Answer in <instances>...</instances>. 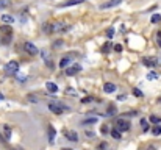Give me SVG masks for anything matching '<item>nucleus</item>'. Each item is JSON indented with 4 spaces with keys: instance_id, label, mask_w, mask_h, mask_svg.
Here are the masks:
<instances>
[{
    "instance_id": "f257e3e1",
    "label": "nucleus",
    "mask_w": 161,
    "mask_h": 150,
    "mask_svg": "<svg viewBox=\"0 0 161 150\" xmlns=\"http://www.w3.org/2000/svg\"><path fill=\"white\" fill-rule=\"evenodd\" d=\"M49 110H50L52 113H55V114H63V113H64V110H69V108H67L66 105H63L61 102L55 100V102L49 103Z\"/></svg>"
},
{
    "instance_id": "f03ea898",
    "label": "nucleus",
    "mask_w": 161,
    "mask_h": 150,
    "mask_svg": "<svg viewBox=\"0 0 161 150\" xmlns=\"http://www.w3.org/2000/svg\"><path fill=\"white\" fill-rule=\"evenodd\" d=\"M17 70H19V63H17V61H9V63H6V66H5L6 75H16Z\"/></svg>"
},
{
    "instance_id": "7ed1b4c3",
    "label": "nucleus",
    "mask_w": 161,
    "mask_h": 150,
    "mask_svg": "<svg viewBox=\"0 0 161 150\" xmlns=\"http://www.w3.org/2000/svg\"><path fill=\"white\" fill-rule=\"evenodd\" d=\"M116 128L119 131H127V130H130V122L125 121V119H117L116 121Z\"/></svg>"
},
{
    "instance_id": "20e7f679",
    "label": "nucleus",
    "mask_w": 161,
    "mask_h": 150,
    "mask_svg": "<svg viewBox=\"0 0 161 150\" xmlns=\"http://www.w3.org/2000/svg\"><path fill=\"white\" fill-rule=\"evenodd\" d=\"M63 135H64V138H67V139L72 141V142H77V141H78V133L74 131V130H63Z\"/></svg>"
},
{
    "instance_id": "39448f33",
    "label": "nucleus",
    "mask_w": 161,
    "mask_h": 150,
    "mask_svg": "<svg viewBox=\"0 0 161 150\" xmlns=\"http://www.w3.org/2000/svg\"><path fill=\"white\" fill-rule=\"evenodd\" d=\"M64 30H67L66 23H63V22L52 23V33H59V31H64Z\"/></svg>"
},
{
    "instance_id": "423d86ee",
    "label": "nucleus",
    "mask_w": 161,
    "mask_h": 150,
    "mask_svg": "<svg viewBox=\"0 0 161 150\" xmlns=\"http://www.w3.org/2000/svg\"><path fill=\"white\" fill-rule=\"evenodd\" d=\"M124 0H108V2H105V3H102V6L100 8H103V9H108V8H114V6H117V5H121Z\"/></svg>"
},
{
    "instance_id": "0eeeda50",
    "label": "nucleus",
    "mask_w": 161,
    "mask_h": 150,
    "mask_svg": "<svg viewBox=\"0 0 161 150\" xmlns=\"http://www.w3.org/2000/svg\"><path fill=\"white\" fill-rule=\"evenodd\" d=\"M25 50L30 53V55H38L39 53V50H38V47L34 45V44H31V42H25Z\"/></svg>"
},
{
    "instance_id": "6e6552de",
    "label": "nucleus",
    "mask_w": 161,
    "mask_h": 150,
    "mask_svg": "<svg viewBox=\"0 0 161 150\" xmlns=\"http://www.w3.org/2000/svg\"><path fill=\"white\" fill-rule=\"evenodd\" d=\"M0 31H2V36H13V28H11V25H8V23L2 25V27H0Z\"/></svg>"
},
{
    "instance_id": "1a4fd4ad",
    "label": "nucleus",
    "mask_w": 161,
    "mask_h": 150,
    "mask_svg": "<svg viewBox=\"0 0 161 150\" xmlns=\"http://www.w3.org/2000/svg\"><path fill=\"white\" fill-rule=\"evenodd\" d=\"M74 56H75L74 53H70V55H67V56H64V58L59 61V67H61V69H66V67L69 66V63H70V59H72Z\"/></svg>"
},
{
    "instance_id": "9d476101",
    "label": "nucleus",
    "mask_w": 161,
    "mask_h": 150,
    "mask_svg": "<svg viewBox=\"0 0 161 150\" xmlns=\"http://www.w3.org/2000/svg\"><path fill=\"white\" fill-rule=\"evenodd\" d=\"M78 70H81V66H78V64H75L74 67H66V75L72 77V75H75Z\"/></svg>"
},
{
    "instance_id": "9b49d317",
    "label": "nucleus",
    "mask_w": 161,
    "mask_h": 150,
    "mask_svg": "<svg viewBox=\"0 0 161 150\" xmlns=\"http://www.w3.org/2000/svg\"><path fill=\"white\" fill-rule=\"evenodd\" d=\"M116 89H117V88H116V85H113V83H105V85H103V91H105L106 94H113Z\"/></svg>"
},
{
    "instance_id": "f8f14e48",
    "label": "nucleus",
    "mask_w": 161,
    "mask_h": 150,
    "mask_svg": "<svg viewBox=\"0 0 161 150\" xmlns=\"http://www.w3.org/2000/svg\"><path fill=\"white\" fill-rule=\"evenodd\" d=\"M85 0H67V2H64V3H59V8H64V6H74V5H80V3H83Z\"/></svg>"
},
{
    "instance_id": "ddd939ff",
    "label": "nucleus",
    "mask_w": 161,
    "mask_h": 150,
    "mask_svg": "<svg viewBox=\"0 0 161 150\" xmlns=\"http://www.w3.org/2000/svg\"><path fill=\"white\" fill-rule=\"evenodd\" d=\"M142 63H144V66H147V67H153V66H157V58H144Z\"/></svg>"
},
{
    "instance_id": "4468645a",
    "label": "nucleus",
    "mask_w": 161,
    "mask_h": 150,
    "mask_svg": "<svg viewBox=\"0 0 161 150\" xmlns=\"http://www.w3.org/2000/svg\"><path fill=\"white\" fill-rule=\"evenodd\" d=\"M55 136H56V130L50 125V127H49V142H50V144L55 142Z\"/></svg>"
},
{
    "instance_id": "2eb2a0df",
    "label": "nucleus",
    "mask_w": 161,
    "mask_h": 150,
    "mask_svg": "<svg viewBox=\"0 0 161 150\" xmlns=\"http://www.w3.org/2000/svg\"><path fill=\"white\" fill-rule=\"evenodd\" d=\"M11 138V127L9 125H3V139L8 141Z\"/></svg>"
},
{
    "instance_id": "dca6fc26",
    "label": "nucleus",
    "mask_w": 161,
    "mask_h": 150,
    "mask_svg": "<svg viewBox=\"0 0 161 150\" xmlns=\"http://www.w3.org/2000/svg\"><path fill=\"white\" fill-rule=\"evenodd\" d=\"M45 88H47L49 92H53V94L58 91V86H56L55 83H52V81H47V83H45Z\"/></svg>"
},
{
    "instance_id": "f3484780",
    "label": "nucleus",
    "mask_w": 161,
    "mask_h": 150,
    "mask_svg": "<svg viewBox=\"0 0 161 150\" xmlns=\"http://www.w3.org/2000/svg\"><path fill=\"white\" fill-rule=\"evenodd\" d=\"M2 22H3V23H13V22H14V17L9 16V14H3V16H2Z\"/></svg>"
},
{
    "instance_id": "a211bd4d",
    "label": "nucleus",
    "mask_w": 161,
    "mask_h": 150,
    "mask_svg": "<svg viewBox=\"0 0 161 150\" xmlns=\"http://www.w3.org/2000/svg\"><path fill=\"white\" fill-rule=\"evenodd\" d=\"M113 47H114V45H113L111 42H105V44L102 45V52H103V53H108V52H110Z\"/></svg>"
},
{
    "instance_id": "6ab92c4d",
    "label": "nucleus",
    "mask_w": 161,
    "mask_h": 150,
    "mask_svg": "<svg viewBox=\"0 0 161 150\" xmlns=\"http://www.w3.org/2000/svg\"><path fill=\"white\" fill-rule=\"evenodd\" d=\"M116 113H117L116 106H114V105H110V106H108V111H106V114H105V116H114Z\"/></svg>"
},
{
    "instance_id": "aec40b11",
    "label": "nucleus",
    "mask_w": 161,
    "mask_h": 150,
    "mask_svg": "<svg viewBox=\"0 0 161 150\" xmlns=\"http://www.w3.org/2000/svg\"><path fill=\"white\" fill-rule=\"evenodd\" d=\"M141 128H142V131H149V122L146 121V119H141Z\"/></svg>"
},
{
    "instance_id": "412c9836",
    "label": "nucleus",
    "mask_w": 161,
    "mask_h": 150,
    "mask_svg": "<svg viewBox=\"0 0 161 150\" xmlns=\"http://www.w3.org/2000/svg\"><path fill=\"white\" fill-rule=\"evenodd\" d=\"M111 136H113L114 139H121V131H119L117 128H113V130H111Z\"/></svg>"
},
{
    "instance_id": "4be33fe9",
    "label": "nucleus",
    "mask_w": 161,
    "mask_h": 150,
    "mask_svg": "<svg viewBox=\"0 0 161 150\" xmlns=\"http://www.w3.org/2000/svg\"><path fill=\"white\" fill-rule=\"evenodd\" d=\"M152 133H153L155 136H160V135H161V125H158V124H157V125L152 128Z\"/></svg>"
},
{
    "instance_id": "5701e85b",
    "label": "nucleus",
    "mask_w": 161,
    "mask_h": 150,
    "mask_svg": "<svg viewBox=\"0 0 161 150\" xmlns=\"http://www.w3.org/2000/svg\"><path fill=\"white\" fill-rule=\"evenodd\" d=\"M97 122V117H89V119H86L85 122H83V125H92V124H96Z\"/></svg>"
},
{
    "instance_id": "b1692460",
    "label": "nucleus",
    "mask_w": 161,
    "mask_h": 150,
    "mask_svg": "<svg viewBox=\"0 0 161 150\" xmlns=\"http://www.w3.org/2000/svg\"><path fill=\"white\" fill-rule=\"evenodd\" d=\"M161 22V16L160 14H153L152 16V23H160Z\"/></svg>"
},
{
    "instance_id": "393cba45",
    "label": "nucleus",
    "mask_w": 161,
    "mask_h": 150,
    "mask_svg": "<svg viewBox=\"0 0 161 150\" xmlns=\"http://www.w3.org/2000/svg\"><path fill=\"white\" fill-rule=\"evenodd\" d=\"M11 3H9V0H0V9H3V8H8Z\"/></svg>"
},
{
    "instance_id": "a878e982",
    "label": "nucleus",
    "mask_w": 161,
    "mask_h": 150,
    "mask_svg": "<svg viewBox=\"0 0 161 150\" xmlns=\"http://www.w3.org/2000/svg\"><path fill=\"white\" fill-rule=\"evenodd\" d=\"M150 122L157 125V124H160V122H161V119L158 117V116H150Z\"/></svg>"
},
{
    "instance_id": "bb28decb",
    "label": "nucleus",
    "mask_w": 161,
    "mask_h": 150,
    "mask_svg": "<svg viewBox=\"0 0 161 150\" xmlns=\"http://www.w3.org/2000/svg\"><path fill=\"white\" fill-rule=\"evenodd\" d=\"M2 42L3 44H9L11 42V36H2Z\"/></svg>"
},
{
    "instance_id": "cd10ccee",
    "label": "nucleus",
    "mask_w": 161,
    "mask_h": 150,
    "mask_svg": "<svg viewBox=\"0 0 161 150\" xmlns=\"http://www.w3.org/2000/svg\"><path fill=\"white\" fill-rule=\"evenodd\" d=\"M113 50L117 52V53H121V52H122V45H121V44H116V45L113 47Z\"/></svg>"
},
{
    "instance_id": "c85d7f7f",
    "label": "nucleus",
    "mask_w": 161,
    "mask_h": 150,
    "mask_svg": "<svg viewBox=\"0 0 161 150\" xmlns=\"http://www.w3.org/2000/svg\"><path fill=\"white\" fill-rule=\"evenodd\" d=\"M157 77H158V75H157L155 72H150V74L147 75V78H149V80H157Z\"/></svg>"
},
{
    "instance_id": "c756f323",
    "label": "nucleus",
    "mask_w": 161,
    "mask_h": 150,
    "mask_svg": "<svg viewBox=\"0 0 161 150\" xmlns=\"http://www.w3.org/2000/svg\"><path fill=\"white\" fill-rule=\"evenodd\" d=\"M92 100H94V97H91V95H89V97H85L81 102H83V103H89V102H92Z\"/></svg>"
},
{
    "instance_id": "7c9ffc66",
    "label": "nucleus",
    "mask_w": 161,
    "mask_h": 150,
    "mask_svg": "<svg viewBox=\"0 0 161 150\" xmlns=\"http://www.w3.org/2000/svg\"><path fill=\"white\" fill-rule=\"evenodd\" d=\"M157 44L161 47V31H158V33H157Z\"/></svg>"
},
{
    "instance_id": "2f4dec72",
    "label": "nucleus",
    "mask_w": 161,
    "mask_h": 150,
    "mask_svg": "<svg viewBox=\"0 0 161 150\" xmlns=\"http://www.w3.org/2000/svg\"><path fill=\"white\" fill-rule=\"evenodd\" d=\"M133 94H135L136 97H142V92H141L139 89H133Z\"/></svg>"
},
{
    "instance_id": "473e14b6",
    "label": "nucleus",
    "mask_w": 161,
    "mask_h": 150,
    "mask_svg": "<svg viewBox=\"0 0 161 150\" xmlns=\"http://www.w3.org/2000/svg\"><path fill=\"white\" fill-rule=\"evenodd\" d=\"M66 92H67V94H70V95H77V92H75L74 89H70V88H67V89H66Z\"/></svg>"
},
{
    "instance_id": "72a5a7b5",
    "label": "nucleus",
    "mask_w": 161,
    "mask_h": 150,
    "mask_svg": "<svg viewBox=\"0 0 161 150\" xmlns=\"http://www.w3.org/2000/svg\"><path fill=\"white\" fill-rule=\"evenodd\" d=\"M99 149H100V150H103V149H108V144H106V142H102V144L99 146Z\"/></svg>"
},
{
    "instance_id": "f704fd0d",
    "label": "nucleus",
    "mask_w": 161,
    "mask_h": 150,
    "mask_svg": "<svg viewBox=\"0 0 161 150\" xmlns=\"http://www.w3.org/2000/svg\"><path fill=\"white\" fill-rule=\"evenodd\" d=\"M86 136H88V138L91 139V138H94V133H92V131H88V130H86Z\"/></svg>"
},
{
    "instance_id": "c9c22d12",
    "label": "nucleus",
    "mask_w": 161,
    "mask_h": 150,
    "mask_svg": "<svg viewBox=\"0 0 161 150\" xmlns=\"http://www.w3.org/2000/svg\"><path fill=\"white\" fill-rule=\"evenodd\" d=\"M113 33H114V30H113V28H110V30H108V33H106V34H108V38H111V36H113Z\"/></svg>"
},
{
    "instance_id": "e433bc0d",
    "label": "nucleus",
    "mask_w": 161,
    "mask_h": 150,
    "mask_svg": "<svg viewBox=\"0 0 161 150\" xmlns=\"http://www.w3.org/2000/svg\"><path fill=\"white\" fill-rule=\"evenodd\" d=\"M117 100H121V102H122V100H125V95H119V97H117Z\"/></svg>"
},
{
    "instance_id": "4c0bfd02",
    "label": "nucleus",
    "mask_w": 161,
    "mask_h": 150,
    "mask_svg": "<svg viewBox=\"0 0 161 150\" xmlns=\"http://www.w3.org/2000/svg\"><path fill=\"white\" fill-rule=\"evenodd\" d=\"M108 131V127H102V133H106Z\"/></svg>"
},
{
    "instance_id": "58836bf2",
    "label": "nucleus",
    "mask_w": 161,
    "mask_h": 150,
    "mask_svg": "<svg viewBox=\"0 0 161 150\" xmlns=\"http://www.w3.org/2000/svg\"><path fill=\"white\" fill-rule=\"evenodd\" d=\"M0 100H3V94L2 92H0Z\"/></svg>"
},
{
    "instance_id": "ea45409f",
    "label": "nucleus",
    "mask_w": 161,
    "mask_h": 150,
    "mask_svg": "<svg viewBox=\"0 0 161 150\" xmlns=\"http://www.w3.org/2000/svg\"><path fill=\"white\" fill-rule=\"evenodd\" d=\"M149 150H155V149H153V147H149Z\"/></svg>"
},
{
    "instance_id": "a19ab883",
    "label": "nucleus",
    "mask_w": 161,
    "mask_h": 150,
    "mask_svg": "<svg viewBox=\"0 0 161 150\" xmlns=\"http://www.w3.org/2000/svg\"><path fill=\"white\" fill-rule=\"evenodd\" d=\"M63 150H72V149H63Z\"/></svg>"
}]
</instances>
